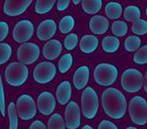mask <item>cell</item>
Listing matches in <instances>:
<instances>
[{"label":"cell","instance_id":"f35d334b","mask_svg":"<svg viewBox=\"0 0 147 129\" xmlns=\"http://www.w3.org/2000/svg\"><path fill=\"white\" fill-rule=\"evenodd\" d=\"M29 129H47L45 123L40 120H35L31 123V125L29 126Z\"/></svg>","mask_w":147,"mask_h":129},{"label":"cell","instance_id":"e0dca14e","mask_svg":"<svg viewBox=\"0 0 147 129\" xmlns=\"http://www.w3.org/2000/svg\"><path fill=\"white\" fill-rule=\"evenodd\" d=\"M109 28V21L102 15H95L90 20V29L95 34H103Z\"/></svg>","mask_w":147,"mask_h":129},{"label":"cell","instance_id":"2e32d148","mask_svg":"<svg viewBox=\"0 0 147 129\" xmlns=\"http://www.w3.org/2000/svg\"><path fill=\"white\" fill-rule=\"evenodd\" d=\"M89 78H90V70L87 66H82L74 74L73 83L74 86L76 87L78 90H82L87 86L89 82Z\"/></svg>","mask_w":147,"mask_h":129},{"label":"cell","instance_id":"7c38bea8","mask_svg":"<svg viewBox=\"0 0 147 129\" xmlns=\"http://www.w3.org/2000/svg\"><path fill=\"white\" fill-rule=\"evenodd\" d=\"M31 3L32 0H6L3 5V10L8 16H18L28 8Z\"/></svg>","mask_w":147,"mask_h":129},{"label":"cell","instance_id":"5bb4252c","mask_svg":"<svg viewBox=\"0 0 147 129\" xmlns=\"http://www.w3.org/2000/svg\"><path fill=\"white\" fill-rule=\"evenodd\" d=\"M57 32V23L53 19H45L39 23L36 30V36L39 41H47L51 39Z\"/></svg>","mask_w":147,"mask_h":129},{"label":"cell","instance_id":"4fadbf2b","mask_svg":"<svg viewBox=\"0 0 147 129\" xmlns=\"http://www.w3.org/2000/svg\"><path fill=\"white\" fill-rule=\"evenodd\" d=\"M36 106L39 113L42 115H51L55 108V98L51 92H42L37 97Z\"/></svg>","mask_w":147,"mask_h":129},{"label":"cell","instance_id":"7bdbcfd3","mask_svg":"<svg viewBox=\"0 0 147 129\" xmlns=\"http://www.w3.org/2000/svg\"><path fill=\"white\" fill-rule=\"evenodd\" d=\"M126 129H138V128H136V127H132V126H130V127H127Z\"/></svg>","mask_w":147,"mask_h":129},{"label":"cell","instance_id":"e575fe53","mask_svg":"<svg viewBox=\"0 0 147 129\" xmlns=\"http://www.w3.org/2000/svg\"><path fill=\"white\" fill-rule=\"evenodd\" d=\"M5 109H6V105H5L4 89H3L1 74H0V113L2 114V116H5Z\"/></svg>","mask_w":147,"mask_h":129},{"label":"cell","instance_id":"30bf717a","mask_svg":"<svg viewBox=\"0 0 147 129\" xmlns=\"http://www.w3.org/2000/svg\"><path fill=\"white\" fill-rule=\"evenodd\" d=\"M34 32V27L31 21L24 19L20 20L15 24L12 31V36L16 43H26L27 41L32 37Z\"/></svg>","mask_w":147,"mask_h":129},{"label":"cell","instance_id":"4dcf8cb0","mask_svg":"<svg viewBox=\"0 0 147 129\" xmlns=\"http://www.w3.org/2000/svg\"><path fill=\"white\" fill-rule=\"evenodd\" d=\"M12 55V49L8 43H0V65L7 63Z\"/></svg>","mask_w":147,"mask_h":129},{"label":"cell","instance_id":"d6a6232c","mask_svg":"<svg viewBox=\"0 0 147 129\" xmlns=\"http://www.w3.org/2000/svg\"><path fill=\"white\" fill-rule=\"evenodd\" d=\"M132 32L136 35H144L147 33V21L144 19H139L132 24Z\"/></svg>","mask_w":147,"mask_h":129},{"label":"cell","instance_id":"ab89813d","mask_svg":"<svg viewBox=\"0 0 147 129\" xmlns=\"http://www.w3.org/2000/svg\"><path fill=\"white\" fill-rule=\"evenodd\" d=\"M143 86H144V90L147 93V72L144 76V81H143Z\"/></svg>","mask_w":147,"mask_h":129},{"label":"cell","instance_id":"44dd1931","mask_svg":"<svg viewBox=\"0 0 147 129\" xmlns=\"http://www.w3.org/2000/svg\"><path fill=\"white\" fill-rule=\"evenodd\" d=\"M105 13L110 19H117L122 14V6L118 2H109L105 6Z\"/></svg>","mask_w":147,"mask_h":129},{"label":"cell","instance_id":"d590c367","mask_svg":"<svg viewBox=\"0 0 147 129\" xmlns=\"http://www.w3.org/2000/svg\"><path fill=\"white\" fill-rule=\"evenodd\" d=\"M8 31H9L8 23L5 22V21H0V43L7 37Z\"/></svg>","mask_w":147,"mask_h":129},{"label":"cell","instance_id":"9a60e30c","mask_svg":"<svg viewBox=\"0 0 147 129\" xmlns=\"http://www.w3.org/2000/svg\"><path fill=\"white\" fill-rule=\"evenodd\" d=\"M61 49H63V47H61V43L59 41L51 39L43 45V57L49 61H53V59L59 57V55L61 53Z\"/></svg>","mask_w":147,"mask_h":129},{"label":"cell","instance_id":"6da1fadb","mask_svg":"<svg viewBox=\"0 0 147 129\" xmlns=\"http://www.w3.org/2000/svg\"><path fill=\"white\" fill-rule=\"evenodd\" d=\"M104 112L112 119H121L127 110V101L122 92L116 88H108L102 94Z\"/></svg>","mask_w":147,"mask_h":129},{"label":"cell","instance_id":"60d3db41","mask_svg":"<svg viewBox=\"0 0 147 129\" xmlns=\"http://www.w3.org/2000/svg\"><path fill=\"white\" fill-rule=\"evenodd\" d=\"M82 129H93V127L91 126V125H85V126H83V128Z\"/></svg>","mask_w":147,"mask_h":129},{"label":"cell","instance_id":"cb8c5ba5","mask_svg":"<svg viewBox=\"0 0 147 129\" xmlns=\"http://www.w3.org/2000/svg\"><path fill=\"white\" fill-rule=\"evenodd\" d=\"M55 4V0H37L35 2L34 10L37 14H45L49 11H51V9L53 8Z\"/></svg>","mask_w":147,"mask_h":129},{"label":"cell","instance_id":"836d02e7","mask_svg":"<svg viewBox=\"0 0 147 129\" xmlns=\"http://www.w3.org/2000/svg\"><path fill=\"white\" fill-rule=\"evenodd\" d=\"M78 35L76 33H69L67 37L65 38V43H63V45L67 49L71 51V49H74L78 45Z\"/></svg>","mask_w":147,"mask_h":129},{"label":"cell","instance_id":"83f0119b","mask_svg":"<svg viewBox=\"0 0 147 129\" xmlns=\"http://www.w3.org/2000/svg\"><path fill=\"white\" fill-rule=\"evenodd\" d=\"M141 45V39L139 38L137 35H130L125 39L124 47L125 49L129 53H132V51H138L140 49Z\"/></svg>","mask_w":147,"mask_h":129},{"label":"cell","instance_id":"ee69618b","mask_svg":"<svg viewBox=\"0 0 147 129\" xmlns=\"http://www.w3.org/2000/svg\"><path fill=\"white\" fill-rule=\"evenodd\" d=\"M145 13H146V15H147V7H146V10H145Z\"/></svg>","mask_w":147,"mask_h":129},{"label":"cell","instance_id":"277c9868","mask_svg":"<svg viewBox=\"0 0 147 129\" xmlns=\"http://www.w3.org/2000/svg\"><path fill=\"white\" fill-rule=\"evenodd\" d=\"M118 77V70L111 63H99L94 70V79L101 86H111Z\"/></svg>","mask_w":147,"mask_h":129},{"label":"cell","instance_id":"ac0fdd59","mask_svg":"<svg viewBox=\"0 0 147 129\" xmlns=\"http://www.w3.org/2000/svg\"><path fill=\"white\" fill-rule=\"evenodd\" d=\"M71 97V87L69 82L63 81L59 85L57 89V100L61 105H65L69 103Z\"/></svg>","mask_w":147,"mask_h":129},{"label":"cell","instance_id":"603a6c76","mask_svg":"<svg viewBox=\"0 0 147 129\" xmlns=\"http://www.w3.org/2000/svg\"><path fill=\"white\" fill-rule=\"evenodd\" d=\"M141 16V11L135 5H129L125 8L124 10V18L127 21H130V22H136L137 20H139Z\"/></svg>","mask_w":147,"mask_h":129},{"label":"cell","instance_id":"7a4b0ae2","mask_svg":"<svg viewBox=\"0 0 147 129\" xmlns=\"http://www.w3.org/2000/svg\"><path fill=\"white\" fill-rule=\"evenodd\" d=\"M4 78L8 85L13 87H19L26 82L28 78V69L22 63L13 61L9 63L5 69Z\"/></svg>","mask_w":147,"mask_h":129},{"label":"cell","instance_id":"d4e9b609","mask_svg":"<svg viewBox=\"0 0 147 129\" xmlns=\"http://www.w3.org/2000/svg\"><path fill=\"white\" fill-rule=\"evenodd\" d=\"M9 118V129H17L18 126V114H17L16 106L13 102H10L7 108Z\"/></svg>","mask_w":147,"mask_h":129},{"label":"cell","instance_id":"8d00e7d4","mask_svg":"<svg viewBox=\"0 0 147 129\" xmlns=\"http://www.w3.org/2000/svg\"><path fill=\"white\" fill-rule=\"evenodd\" d=\"M98 129H118V127L113 122L109 120H103L100 122L98 126Z\"/></svg>","mask_w":147,"mask_h":129},{"label":"cell","instance_id":"3957f363","mask_svg":"<svg viewBox=\"0 0 147 129\" xmlns=\"http://www.w3.org/2000/svg\"><path fill=\"white\" fill-rule=\"evenodd\" d=\"M129 115L135 124L145 125L147 123V101L141 96H135L129 102Z\"/></svg>","mask_w":147,"mask_h":129},{"label":"cell","instance_id":"ffe728a7","mask_svg":"<svg viewBox=\"0 0 147 129\" xmlns=\"http://www.w3.org/2000/svg\"><path fill=\"white\" fill-rule=\"evenodd\" d=\"M103 2L101 0H83L82 8L88 14H96L101 10Z\"/></svg>","mask_w":147,"mask_h":129},{"label":"cell","instance_id":"7402d4cb","mask_svg":"<svg viewBox=\"0 0 147 129\" xmlns=\"http://www.w3.org/2000/svg\"><path fill=\"white\" fill-rule=\"evenodd\" d=\"M102 47L106 53H115L120 47V41L116 36H106L102 41Z\"/></svg>","mask_w":147,"mask_h":129},{"label":"cell","instance_id":"1f68e13d","mask_svg":"<svg viewBox=\"0 0 147 129\" xmlns=\"http://www.w3.org/2000/svg\"><path fill=\"white\" fill-rule=\"evenodd\" d=\"M133 61L137 65H145L147 63V45L141 47L134 55Z\"/></svg>","mask_w":147,"mask_h":129},{"label":"cell","instance_id":"8fae6325","mask_svg":"<svg viewBox=\"0 0 147 129\" xmlns=\"http://www.w3.org/2000/svg\"><path fill=\"white\" fill-rule=\"evenodd\" d=\"M65 122L67 129H77L81 124L80 107L75 101L67 104L65 112Z\"/></svg>","mask_w":147,"mask_h":129},{"label":"cell","instance_id":"52a82bcc","mask_svg":"<svg viewBox=\"0 0 147 129\" xmlns=\"http://www.w3.org/2000/svg\"><path fill=\"white\" fill-rule=\"evenodd\" d=\"M16 110L19 118L22 120H30L36 114V104L32 97L23 94L18 98L16 103Z\"/></svg>","mask_w":147,"mask_h":129},{"label":"cell","instance_id":"ba28073f","mask_svg":"<svg viewBox=\"0 0 147 129\" xmlns=\"http://www.w3.org/2000/svg\"><path fill=\"white\" fill-rule=\"evenodd\" d=\"M57 68L51 61H41L33 70V79L39 84H47L53 80Z\"/></svg>","mask_w":147,"mask_h":129},{"label":"cell","instance_id":"5b68a950","mask_svg":"<svg viewBox=\"0 0 147 129\" xmlns=\"http://www.w3.org/2000/svg\"><path fill=\"white\" fill-rule=\"evenodd\" d=\"M99 109V98L97 92L87 87L82 94V113L87 119H93Z\"/></svg>","mask_w":147,"mask_h":129},{"label":"cell","instance_id":"74e56055","mask_svg":"<svg viewBox=\"0 0 147 129\" xmlns=\"http://www.w3.org/2000/svg\"><path fill=\"white\" fill-rule=\"evenodd\" d=\"M69 3H71V1H69V0H59L57 2V8L59 11H63L65 10V9L69 7Z\"/></svg>","mask_w":147,"mask_h":129},{"label":"cell","instance_id":"4316f807","mask_svg":"<svg viewBox=\"0 0 147 129\" xmlns=\"http://www.w3.org/2000/svg\"><path fill=\"white\" fill-rule=\"evenodd\" d=\"M65 122L63 121L61 115L55 113L51 116L47 123V129H65Z\"/></svg>","mask_w":147,"mask_h":129},{"label":"cell","instance_id":"8992f818","mask_svg":"<svg viewBox=\"0 0 147 129\" xmlns=\"http://www.w3.org/2000/svg\"><path fill=\"white\" fill-rule=\"evenodd\" d=\"M142 74L136 69H127L121 77V86L128 93H136L140 91L143 86Z\"/></svg>","mask_w":147,"mask_h":129},{"label":"cell","instance_id":"d6986e66","mask_svg":"<svg viewBox=\"0 0 147 129\" xmlns=\"http://www.w3.org/2000/svg\"><path fill=\"white\" fill-rule=\"evenodd\" d=\"M98 45L99 39L95 35H84L80 41V49L85 53H90L95 51Z\"/></svg>","mask_w":147,"mask_h":129},{"label":"cell","instance_id":"b9f144b4","mask_svg":"<svg viewBox=\"0 0 147 129\" xmlns=\"http://www.w3.org/2000/svg\"><path fill=\"white\" fill-rule=\"evenodd\" d=\"M81 2V1H79V0H75V1H73V3H74V4H79V3H80Z\"/></svg>","mask_w":147,"mask_h":129},{"label":"cell","instance_id":"f546056e","mask_svg":"<svg viewBox=\"0 0 147 129\" xmlns=\"http://www.w3.org/2000/svg\"><path fill=\"white\" fill-rule=\"evenodd\" d=\"M71 65H73V55L71 53H65L63 57H61L59 61V70L61 74H65L71 69Z\"/></svg>","mask_w":147,"mask_h":129},{"label":"cell","instance_id":"484cf974","mask_svg":"<svg viewBox=\"0 0 147 129\" xmlns=\"http://www.w3.org/2000/svg\"><path fill=\"white\" fill-rule=\"evenodd\" d=\"M74 26H75V19L71 15H65L61 19L59 24V31L61 33H69L73 30Z\"/></svg>","mask_w":147,"mask_h":129},{"label":"cell","instance_id":"9c48e42d","mask_svg":"<svg viewBox=\"0 0 147 129\" xmlns=\"http://www.w3.org/2000/svg\"><path fill=\"white\" fill-rule=\"evenodd\" d=\"M40 55V49L36 43H26L21 45L17 49V59L22 65H31L37 61Z\"/></svg>","mask_w":147,"mask_h":129},{"label":"cell","instance_id":"f1b7e54d","mask_svg":"<svg viewBox=\"0 0 147 129\" xmlns=\"http://www.w3.org/2000/svg\"><path fill=\"white\" fill-rule=\"evenodd\" d=\"M111 30L117 36H124L127 32H128V25L125 21L122 20H117L115 21L112 24V27H111Z\"/></svg>","mask_w":147,"mask_h":129}]
</instances>
